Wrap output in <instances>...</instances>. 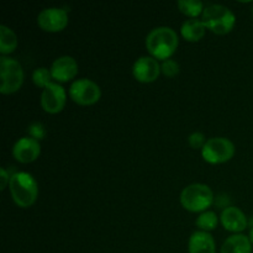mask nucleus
I'll use <instances>...</instances> for the list:
<instances>
[{
  "instance_id": "nucleus-1",
  "label": "nucleus",
  "mask_w": 253,
  "mask_h": 253,
  "mask_svg": "<svg viewBox=\"0 0 253 253\" xmlns=\"http://www.w3.org/2000/svg\"><path fill=\"white\" fill-rule=\"evenodd\" d=\"M179 40L172 27L160 26L151 30L146 37V48L156 59H169L177 51Z\"/></svg>"
},
{
  "instance_id": "nucleus-2",
  "label": "nucleus",
  "mask_w": 253,
  "mask_h": 253,
  "mask_svg": "<svg viewBox=\"0 0 253 253\" xmlns=\"http://www.w3.org/2000/svg\"><path fill=\"white\" fill-rule=\"evenodd\" d=\"M10 194L15 204L20 208H30L39 195V185L34 175L27 172H16L9 183Z\"/></svg>"
},
{
  "instance_id": "nucleus-3",
  "label": "nucleus",
  "mask_w": 253,
  "mask_h": 253,
  "mask_svg": "<svg viewBox=\"0 0 253 253\" xmlns=\"http://www.w3.org/2000/svg\"><path fill=\"white\" fill-rule=\"evenodd\" d=\"M202 20L207 29L216 35L229 34L236 24V16L234 12L221 4H210L205 6Z\"/></svg>"
},
{
  "instance_id": "nucleus-4",
  "label": "nucleus",
  "mask_w": 253,
  "mask_h": 253,
  "mask_svg": "<svg viewBox=\"0 0 253 253\" xmlns=\"http://www.w3.org/2000/svg\"><path fill=\"white\" fill-rule=\"evenodd\" d=\"M214 203V194L210 187L202 183H194L180 193V204L185 210L192 212H204Z\"/></svg>"
},
{
  "instance_id": "nucleus-5",
  "label": "nucleus",
  "mask_w": 253,
  "mask_h": 253,
  "mask_svg": "<svg viewBox=\"0 0 253 253\" xmlns=\"http://www.w3.org/2000/svg\"><path fill=\"white\" fill-rule=\"evenodd\" d=\"M0 78L1 94L16 93L24 83V71L20 62L10 57H0Z\"/></svg>"
},
{
  "instance_id": "nucleus-6",
  "label": "nucleus",
  "mask_w": 253,
  "mask_h": 253,
  "mask_svg": "<svg viewBox=\"0 0 253 253\" xmlns=\"http://www.w3.org/2000/svg\"><path fill=\"white\" fill-rule=\"evenodd\" d=\"M235 155V145L226 137L209 138L202 150L205 162L220 165L231 160Z\"/></svg>"
},
{
  "instance_id": "nucleus-7",
  "label": "nucleus",
  "mask_w": 253,
  "mask_h": 253,
  "mask_svg": "<svg viewBox=\"0 0 253 253\" xmlns=\"http://www.w3.org/2000/svg\"><path fill=\"white\" fill-rule=\"evenodd\" d=\"M69 96L74 103L82 106L93 105L101 98V89L95 82L88 78L74 81L69 88Z\"/></svg>"
},
{
  "instance_id": "nucleus-8",
  "label": "nucleus",
  "mask_w": 253,
  "mask_h": 253,
  "mask_svg": "<svg viewBox=\"0 0 253 253\" xmlns=\"http://www.w3.org/2000/svg\"><path fill=\"white\" fill-rule=\"evenodd\" d=\"M41 106L46 113L57 114L63 110L66 105L67 94L63 86L58 83H49L41 93Z\"/></svg>"
},
{
  "instance_id": "nucleus-9",
  "label": "nucleus",
  "mask_w": 253,
  "mask_h": 253,
  "mask_svg": "<svg viewBox=\"0 0 253 253\" xmlns=\"http://www.w3.org/2000/svg\"><path fill=\"white\" fill-rule=\"evenodd\" d=\"M37 24L46 32H59L68 25V14L61 7H46L40 11Z\"/></svg>"
},
{
  "instance_id": "nucleus-10",
  "label": "nucleus",
  "mask_w": 253,
  "mask_h": 253,
  "mask_svg": "<svg viewBox=\"0 0 253 253\" xmlns=\"http://www.w3.org/2000/svg\"><path fill=\"white\" fill-rule=\"evenodd\" d=\"M161 73V63L152 56L140 57L132 66L133 77L141 83H152L157 81Z\"/></svg>"
},
{
  "instance_id": "nucleus-11",
  "label": "nucleus",
  "mask_w": 253,
  "mask_h": 253,
  "mask_svg": "<svg viewBox=\"0 0 253 253\" xmlns=\"http://www.w3.org/2000/svg\"><path fill=\"white\" fill-rule=\"evenodd\" d=\"M41 155V145L31 136H25L17 140L12 147V156L20 163H31Z\"/></svg>"
},
{
  "instance_id": "nucleus-12",
  "label": "nucleus",
  "mask_w": 253,
  "mask_h": 253,
  "mask_svg": "<svg viewBox=\"0 0 253 253\" xmlns=\"http://www.w3.org/2000/svg\"><path fill=\"white\" fill-rule=\"evenodd\" d=\"M52 78L57 82H69L78 74V63L71 56H62L54 59L51 66Z\"/></svg>"
},
{
  "instance_id": "nucleus-13",
  "label": "nucleus",
  "mask_w": 253,
  "mask_h": 253,
  "mask_svg": "<svg viewBox=\"0 0 253 253\" xmlns=\"http://www.w3.org/2000/svg\"><path fill=\"white\" fill-rule=\"evenodd\" d=\"M220 221L227 231L236 232V234L244 231L249 224L246 215L236 207H227L226 209L222 210Z\"/></svg>"
},
{
  "instance_id": "nucleus-14",
  "label": "nucleus",
  "mask_w": 253,
  "mask_h": 253,
  "mask_svg": "<svg viewBox=\"0 0 253 253\" xmlns=\"http://www.w3.org/2000/svg\"><path fill=\"white\" fill-rule=\"evenodd\" d=\"M188 251L189 253H215L216 247H215L214 237L210 232L200 231V230L193 232L188 242Z\"/></svg>"
},
{
  "instance_id": "nucleus-15",
  "label": "nucleus",
  "mask_w": 253,
  "mask_h": 253,
  "mask_svg": "<svg viewBox=\"0 0 253 253\" xmlns=\"http://www.w3.org/2000/svg\"><path fill=\"white\" fill-rule=\"evenodd\" d=\"M207 26L204 25L203 20L188 19L185 20L180 27V35L184 40L189 42H198L205 36Z\"/></svg>"
},
{
  "instance_id": "nucleus-16",
  "label": "nucleus",
  "mask_w": 253,
  "mask_h": 253,
  "mask_svg": "<svg viewBox=\"0 0 253 253\" xmlns=\"http://www.w3.org/2000/svg\"><path fill=\"white\" fill-rule=\"evenodd\" d=\"M252 244L246 235L236 234L227 237L221 246L220 253H251Z\"/></svg>"
},
{
  "instance_id": "nucleus-17",
  "label": "nucleus",
  "mask_w": 253,
  "mask_h": 253,
  "mask_svg": "<svg viewBox=\"0 0 253 253\" xmlns=\"http://www.w3.org/2000/svg\"><path fill=\"white\" fill-rule=\"evenodd\" d=\"M17 36L10 27L1 25L0 26V53L2 56L10 54L16 49Z\"/></svg>"
},
{
  "instance_id": "nucleus-18",
  "label": "nucleus",
  "mask_w": 253,
  "mask_h": 253,
  "mask_svg": "<svg viewBox=\"0 0 253 253\" xmlns=\"http://www.w3.org/2000/svg\"><path fill=\"white\" fill-rule=\"evenodd\" d=\"M177 5L180 11L190 19H197L204 11V5L199 0H179Z\"/></svg>"
},
{
  "instance_id": "nucleus-19",
  "label": "nucleus",
  "mask_w": 253,
  "mask_h": 253,
  "mask_svg": "<svg viewBox=\"0 0 253 253\" xmlns=\"http://www.w3.org/2000/svg\"><path fill=\"white\" fill-rule=\"evenodd\" d=\"M219 224V219H217V215L215 214L214 211H210V210H207V211L202 212V214L198 216L197 221H195V225L200 229V231L210 232L211 230H214L215 227Z\"/></svg>"
},
{
  "instance_id": "nucleus-20",
  "label": "nucleus",
  "mask_w": 253,
  "mask_h": 253,
  "mask_svg": "<svg viewBox=\"0 0 253 253\" xmlns=\"http://www.w3.org/2000/svg\"><path fill=\"white\" fill-rule=\"evenodd\" d=\"M52 74L49 69H47L46 67H39L34 71L32 73V81H34L35 85H37L39 88L44 89L51 82Z\"/></svg>"
},
{
  "instance_id": "nucleus-21",
  "label": "nucleus",
  "mask_w": 253,
  "mask_h": 253,
  "mask_svg": "<svg viewBox=\"0 0 253 253\" xmlns=\"http://www.w3.org/2000/svg\"><path fill=\"white\" fill-rule=\"evenodd\" d=\"M179 64H178V62H175L174 59H166V61H163L162 63H161V71H162V73L165 74L166 77H168V78H173V77L177 76L178 73H179Z\"/></svg>"
},
{
  "instance_id": "nucleus-22",
  "label": "nucleus",
  "mask_w": 253,
  "mask_h": 253,
  "mask_svg": "<svg viewBox=\"0 0 253 253\" xmlns=\"http://www.w3.org/2000/svg\"><path fill=\"white\" fill-rule=\"evenodd\" d=\"M207 138H205V135L203 132H199V131H197V132H193L192 135L188 137V143H189V146L192 148H194V150H203V147L205 146V143H207Z\"/></svg>"
},
{
  "instance_id": "nucleus-23",
  "label": "nucleus",
  "mask_w": 253,
  "mask_h": 253,
  "mask_svg": "<svg viewBox=\"0 0 253 253\" xmlns=\"http://www.w3.org/2000/svg\"><path fill=\"white\" fill-rule=\"evenodd\" d=\"M29 133L32 138L40 141L46 136V130H44V126L41 123H32L29 126Z\"/></svg>"
},
{
  "instance_id": "nucleus-24",
  "label": "nucleus",
  "mask_w": 253,
  "mask_h": 253,
  "mask_svg": "<svg viewBox=\"0 0 253 253\" xmlns=\"http://www.w3.org/2000/svg\"><path fill=\"white\" fill-rule=\"evenodd\" d=\"M0 174H1V177H0V179H1V184H0V189L1 190H4L5 188L7 187V185H9V183H10V175H9V173L6 172V169H5V168H1V169H0Z\"/></svg>"
},
{
  "instance_id": "nucleus-25",
  "label": "nucleus",
  "mask_w": 253,
  "mask_h": 253,
  "mask_svg": "<svg viewBox=\"0 0 253 253\" xmlns=\"http://www.w3.org/2000/svg\"><path fill=\"white\" fill-rule=\"evenodd\" d=\"M249 239H250V241H251V244L253 245V226H252V229L250 230V235H249Z\"/></svg>"
}]
</instances>
